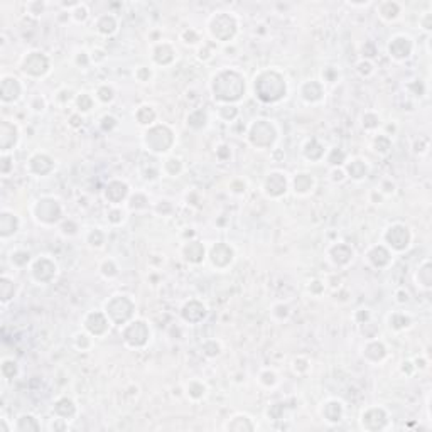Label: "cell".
Segmentation results:
<instances>
[{
	"mask_svg": "<svg viewBox=\"0 0 432 432\" xmlns=\"http://www.w3.org/2000/svg\"><path fill=\"white\" fill-rule=\"evenodd\" d=\"M255 93L262 102H277L285 95V81L275 71H265L255 78Z\"/></svg>",
	"mask_w": 432,
	"mask_h": 432,
	"instance_id": "obj_1",
	"label": "cell"
},
{
	"mask_svg": "<svg viewBox=\"0 0 432 432\" xmlns=\"http://www.w3.org/2000/svg\"><path fill=\"white\" fill-rule=\"evenodd\" d=\"M238 31V22L231 14L228 12H218L216 15H213L211 20H209V32L214 39L218 41H230L233 39L235 34Z\"/></svg>",
	"mask_w": 432,
	"mask_h": 432,
	"instance_id": "obj_2",
	"label": "cell"
},
{
	"mask_svg": "<svg viewBox=\"0 0 432 432\" xmlns=\"http://www.w3.org/2000/svg\"><path fill=\"white\" fill-rule=\"evenodd\" d=\"M132 311H134V304L125 296H115L107 304V318L115 324H124L125 321H129Z\"/></svg>",
	"mask_w": 432,
	"mask_h": 432,
	"instance_id": "obj_3",
	"label": "cell"
},
{
	"mask_svg": "<svg viewBox=\"0 0 432 432\" xmlns=\"http://www.w3.org/2000/svg\"><path fill=\"white\" fill-rule=\"evenodd\" d=\"M146 146L152 152H165L173 146V132L165 127H154L146 134Z\"/></svg>",
	"mask_w": 432,
	"mask_h": 432,
	"instance_id": "obj_4",
	"label": "cell"
},
{
	"mask_svg": "<svg viewBox=\"0 0 432 432\" xmlns=\"http://www.w3.org/2000/svg\"><path fill=\"white\" fill-rule=\"evenodd\" d=\"M275 129L274 125L267 120H257L252 125L248 138L255 147H269L272 146L275 140Z\"/></svg>",
	"mask_w": 432,
	"mask_h": 432,
	"instance_id": "obj_5",
	"label": "cell"
},
{
	"mask_svg": "<svg viewBox=\"0 0 432 432\" xmlns=\"http://www.w3.org/2000/svg\"><path fill=\"white\" fill-rule=\"evenodd\" d=\"M411 238H412L411 231H409L407 226H403V225H393L385 233L387 243H389L393 250H398V252L405 250L409 247V243H411Z\"/></svg>",
	"mask_w": 432,
	"mask_h": 432,
	"instance_id": "obj_6",
	"label": "cell"
},
{
	"mask_svg": "<svg viewBox=\"0 0 432 432\" xmlns=\"http://www.w3.org/2000/svg\"><path fill=\"white\" fill-rule=\"evenodd\" d=\"M149 338V329L143 321H134L124 329V340L127 341V345L130 346H143L147 343Z\"/></svg>",
	"mask_w": 432,
	"mask_h": 432,
	"instance_id": "obj_7",
	"label": "cell"
},
{
	"mask_svg": "<svg viewBox=\"0 0 432 432\" xmlns=\"http://www.w3.org/2000/svg\"><path fill=\"white\" fill-rule=\"evenodd\" d=\"M22 69H24V73L31 75V76H41L49 69V61L42 53H37V51L29 53L24 59Z\"/></svg>",
	"mask_w": 432,
	"mask_h": 432,
	"instance_id": "obj_8",
	"label": "cell"
},
{
	"mask_svg": "<svg viewBox=\"0 0 432 432\" xmlns=\"http://www.w3.org/2000/svg\"><path fill=\"white\" fill-rule=\"evenodd\" d=\"M36 214L42 223H54V221L59 220L61 208H59L58 201H54V199H51V198H44L37 203Z\"/></svg>",
	"mask_w": 432,
	"mask_h": 432,
	"instance_id": "obj_9",
	"label": "cell"
},
{
	"mask_svg": "<svg viewBox=\"0 0 432 432\" xmlns=\"http://www.w3.org/2000/svg\"><path fill=\"white\" fill-rule=\"evenodd\" d=\"M412 49H414V42L409 36H395L389 44V53L393 59L397 61H402L409 58L412 54Z\"/></svg>",
	"mask_w": 432,
	"mask_h": 432,
	"instance_id": "obj_10",
	"label": "cell"
},
{
	"mask_svg": "<svg viewBox=\"0 0 432 432\" xmlns=\"http://www.w3.org/2000/svg\"><path fill=\"white\" fill-rule=\"evenodd\" d=\"M85 326L91 334L102 336L108 329V318L102 313H90L85 319Z\"/></svg>",
	"mask_w": 432,
	"mask_h": 432,
	"instance_id": "obj_11",
	"label": "cell"
},
{
	"mask_svg": "<svg viewBox=\"0 0 432 432\" xmlns=\"http://www.w3.org/2000/svg\"><path fill=\"white\" fill-rule=\"evenodd\" d=\"M285 189H287V181L280 173H272L267 177V181H265V193L272 198L282 196Z\"/></svg>",
	"mask_w": 432,
	"mask_h": 432,
	"instance_id": "obj_12",
	"label": "cell"
},
{
	"mask_svg": "<svg viewBox=\"0 0 432 432\" xmlns=\"http://www.w3.org/2000/svg\"><path fill=\"white\" fill-rule=\"evenodd\" d=\"M400 4L393 2V0H385V2H380L378 7H376V12L383 20H395L398 15H400Z\"/></svg>",
	"mask_w": 432,
	"mask_h": 432,
	"instance_id": "obj_13",
	"label": "cell"
},
{
	"mask_svg": "<svg viewBox=\"0 0 432 432\" xmlns=\"http://www.w3.org/2000/svg\"><path fill=\"white\" fill-rule=\"evenodd\" d=\"M20 95V85L15 78L2 80V100L4 102H15Z\"/></svg>",
	"mask_w": 432,
	"mask_h": 432,
	"instance_id": "obj_14",
	"label": "cell"
},
{
	"mask_svg": "<svg viewBox=\"0 0 432 432\" xmlns=\"http://www.w3.org/2000/svg\"><path fill=\"white\" fill-rule=\"evenodd\" d=\"M127 193H129V187H127L125 182H120V181H113L112 184L107 186V191H105V196L107 199H110L112 203L118 204L122 199L127 196Z\"/></svg>",
	"mask_w": 432,
	"mask_h": 432,
	"instance_id": "obj_15",
	"label": "cell"
},
{
	"mask_svg": "<svg viewBox=\"0 0 432 432\" xmlns=\"http://www.w3.org/2000/svg\"><path fill=\"white\" fill-rule=\"evenodd\" d=\"M97 31L103 36H110L117 31V19L112 14H105L97 20Z\"/></svg>",
	"mask_w": 432,
	"mask_h": 432,
	"instance_id": "obj_16",
	"label": "cell"
},
{
	"mask_svg": "<svg viewBox=\"0 0 432 432\" xmlns=\"http://www.w3.org/2000/svg\"><path fill=\"white\" fill-rule=\"evenodd\" d=\"M302 97L306 102L314 103L323 97V88H321V85L318 81H309L302 86Z\"/></svg>",
	"mask_w": 432,
	"mask_h": 432,
	"instance_id": "obj_17",
	"label": "cell"
},
{
	"mask_svg": "<svg viewBox=\"0 0 432 432\" xmlns=\"http://www.w3.org/2000/svg\"><path fill=\"white\" fill-rule=\"evenodd\" d=\"M368 258L375 267H385L390 260V253L387 252L383 247H375L373 250H370Z\"/></svg>",
	"mask_w": 432,
	"mask_h": 432,
	"instance_id": "obj_18",
	"label": "cell"
},
{
	"mask_svg": "<svg viewBox=\"0 0 432 432\" xmlns=\"http://www.w3.org/2000/svg\"><path fill=\"white\" fill-rule=\"evenodd\" d=\"M184 255L189 262H195V263L201 262V258L204 257V247L201 245V243L193 242L184 248Z\"/></svg>",
	"mask_w": 432,
	"mask_h": 432,
	"instance_id": "obj_19",
	"label": "cell"
},
{
	"mask_svg": "<svg viewBox=\"0 0 432 432\" xmlns=\"http://www.w3.org/2000/svg\"><path fill=\"white\" fill-rule=\"evenodd\" d=\"M165 54H169V56H174V49L171 44L167 42H162V44H159V46L154 49V59H156V63L159 64H169V61L165 59Z\"/></svg>",
	"mask_w": 432,
	"mask_h": 432,
	"instance_id": "obj_20",
	"label": "cell"
},
{
	"mask_svg": "<svg viewBox=\"0 0 432 432\" xmlns=\"http://www.w3.org/2000/svg\"><path fill=\"white\" fill-rule=\"evenodd\" d=\"M313 177L309 174H299L296 179H294V187H296V193H301V195H306L313 189Z\"/></svg>",
	"mask_w": 432,
	"mask_h": 432,
	"instance_id": "obj_21",
	"label": "cell"
},
{
	"mask_svg": "<svg viewBox=\"0 0 432 432\" xmlns=\"http://www.w3.org/2000/svg\"><path fill=\"white\" fill-rule=\"evenodd\" d=\"M348 173L354 179H362V177L367 176V165H365L363 160H353V162L348 164Z\"/></svg>",
	"mask_w": 432,
	"mask_h": 432,
	"instance_id": "obj_22",
	"label": "cell"
},
{
	"mask_svg": "<svg viewBox=\"0 0 432 432\" xmlns=\"http://www.w3.org/2000/svg\"><path fill=\"white\" fill-rule=\"evenodd\" d=\"M137 120H138V124H142V125L152 124V122L156 120V112L152 110V107H140L137 112Z\"/></svg>",
	"mask_w": 432,
	"mask_h": 432,
	"instance_id": "obj_23",
	"label": "cell"
},
{
	"mask_svg": "<svg viewBox=\"0 0 432 432\" xmlns=\"http://www.w3.org/2000/svg\"><path fill=\"white\" fill-rule=\"evenodd\" d=\"M17 231V218L12 216V220H10V223H7V220H5V216L2 214L0 216V233L2 236H9Z\"/></svg>",
	"mask_w": 432,
	"mask_h": 432,
	"instance_id": "obj_24",
	"label": "cell"
},
{
	"mask_svg": "<svg viewBox=\"0 0 432 432\" xmlns=\"http://www.w3.org/2000/svg\"><path fill=\"white\" fill-rule=\"evenodd\" d=\"M417 279L420 282V285L425 287V289H429L430 287V265H429V262H424L422 267L419 269Z\"/></svg>",
	"mask_w": 432,
	"mask_h": 432,
	"instance_id": "obj_25",
	"label": "cell"
},
{
	"mask_svg": "<svg viewBox=\"0 0 432 432\" xmlns=\"http://www.w3.org/2000/svg\"><path fill=\"white\" fill-rule=\"evenodd\" d=\"M409 324H411V319H409L405 314L397 313V314L390 316V326H393L395 329H403V328H407Z\"/></svg>",
	"mask_w": 432,
	"mask_h": 432,
	"instance_id": "obj_26",
	"label": "cell"
},
{
	"mask_svg": "<svg viewBox=\"0 0 432 432\" xmlns=\"http://www.w3.org/2000/svg\"><path fill=\"white\" fill-rule=\"evenodd\" d=\"M88 14H90V9H88L86 4H81V2L78 7L71 10V15H73V19L76 22H85L88 19Z\"/></svg>",
	"mask_w": 432,
	"mask_h": 432,
	"instance_id": "obj_27",
	"label": "cell"
},
{
	"mask_svg": "<svg viewBox=\"0 0 432 432\" xmlns=\"http://www.w3.org/2000/svg\"><path fill=\"white\" fill-rule=\"evenodd\" d=\"M27 14H31V15H41L44 14V10H46V5H44L42 2H29L27 4Z\"/></svg>",
	"mask_w": 432,
	"mask_h": 432,
	"instance_id": "obj_28",
	"label": "cell"
},
{
	"mask_svg": "<svg viewBox=\"0 0 432 432\" xmlns=\"http://www.w3.org/2000/svg\"><path fill=\"white\" fill-rule=\"evenodd\" d=\"M164 167H165V171H167L169 174L176 176L181 171V160L179 159H167V160H165V164H164Z\"/></svg>",
	"mask_w": 432,
	"mask_h": 432,
	"instance_id": "obj_29",
	"label": "cell"
},
{
	"mask_svg": "<svg viewBox=\"0 0 432 432\" xmlns=\"http://www.w3.org/2000/svg\"><path fill=\"white\" fill-rule=\"evenodd\" d=\"M98 98L102 102H112L113 100V90L110 86H102L98 90Z\"/></svg>",
	"mask_w": 432,
	"mask_h": 432,
	"instance_id": "obj_30",
	"label": "cell"
},
{
	"mask_svg": "<svg viewBox=\"0 0 432 432\" xmlns=\"http://www.w3.org/2000/svg\"><path fill=\"white\" fill-rule=\"evenodd\" d=\"M343 160H345V152H341L340 149H334V151L331 152V156H329V162L333 164V165H338V164H341Z\"/></svg>",
	"mask_w": 432,
	"mask_h": 432,
	"instance_id": "obj_31",
	"label": "cell"
},
{
	"mask_svg": "<svg viewBox=\"0 0 432 432\" xmlns=\"http://www.w3.org/2000/svg\"><path fill=\"white\" fill-rule=\"evenodd\" d=\"M78 107L83 112H88V110L91 108V98L86 95V93H83V95L78 98Z\"/></svg>",
	"mask_w": 432,
	"mask_h": 432,
	"instance_id": "obj_32",
	"label": "cell"
},
{
	"mask_svg": "<svg viewBox=\"0 0 432 432\" xmlns=\"http://www.w3.org/2000/svg\"><path fill=\"white\" fill-rule=\"evenodd\" d=\"M182 37H184V42L186 44H195V42H198L199 39H198V34L193 29H186L184 32H182Z\"/></svg>",
	"mask_w": 432,
	"mask_h": 432,
	"instance_id": "obj_33",
	"label": "cell"
},
{
	"mask_svg": "<svg viewBox=\"0 0 432 432\" xmlns=\"http://www.w3.org/2000/svg\"><path fill=\"white\" fill-rule=\"evenodd\" d=\"M102 272L107 277H113L115 274H117V267L113 265V262H105L103 267H102Z\"/></svg>",
	"mask_w": 432,
	"mask_h": 432,
	"instance_id": "obj_34",
	"label": "cell"
},
{
	"mask_svg": "<svg viewBox=\"0 0 432 432\" xmlns=\"http://www.w3.org/2000/svg\"><path fill=\"white\" fill-rule=\"evenodd\" d=\"M358 71L362 75H370V73H373V66L368 63V61H362V63L358 64Z\"/></svg>",
	"mask_w": 432,
	"mask_h": 432,
	"instance_id": "obj_35",
	"label": "cell"
},
{
	"mask_svg": "<svg viewBox=\"0 0 432 432\" xmlns=\"http://www.w3.org/2000/svg\"><path fill=\"white\" fill-rule=\"evenodd\" d=\"M420 26L424 27V31H430L432 29V15L429 12H425L424 17L420 19Z\"/></svg>",
	"mask_w": 432,
	"mask_h": 432,
	"instance_id": "obj_36",
	"label": "cell"
},
{
	"mask_svg": "<svg viewBox=\"0 0 432 432\" xmlns=\"http://www.w3.org/2000/svg\"><path fill=\"white\" fill-rule=\"evenodd\" d=\"M102 125H103L105 130H110L112 127L117 125V120H115L113 117H103V118H102Z\"/></svg>",
	"mask_w": 432,
	"mask_h": 432,
	"instance_id": "obj_37",
	"label": "cell"
}]
</instances>
